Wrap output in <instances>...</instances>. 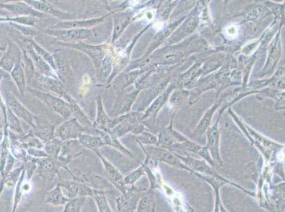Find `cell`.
I'll list each match as a JSON object with an SVG mask.
<instances>
[{"instance_id":"6da1fadb","label":"cell","mask_w":285,"mask_h":212,"mask_svg":"<svg viewBox=\"0 0 285 212\" xmlns=\"http://www.w3.org/2000/svg\"><path fill=\"white\" fill-rule=\"evenodd\" d=\"M58 44L61 46L69 47L78 50H81L88 55L93 60L94 65H95V70L97 74L100 71L101 65L103 62L104 57L110 50L111 47L107 44L99 45V46H91V45L86 44L83 42L79 43H67L57 42Z\"/></svg>"},{"instance_id":"7a4b0ae2","label":"cell","mask_w":285,"mask_h":212,"mask_svg":"<svg viewBox=\"0 0 285 212\" xmlns=\"http://www.w3.org/2000/svg\"><path fill=\"white\" fill-rule=\"evenodd\" d=\"M27 91L37 97L40 100L44 102L50 110L60 115L65 121H67L73 116L70 106L64 99L58 98L50 93H43L34 88L27 87Z\"/></svg>"},{"instance_id":"3957f363","label":"cell","mask_w":285,"mask_h":212,"mask_svg":"<svg viewBox=\"0 0 285 212\" xmlns=\"http://www.w3.org/2000/svg\"><path fill=\"white\" fill-rule=\"evenodd\" d=\"M45 33L53 36L58 42L67 43H75L83 42L85 40L95 38L96 32L93 29H62L55 30L49 28L45 30Z\"/></svg>"},{"instance_id":"277c9868","label":"cell","mask_w":285,"mask_h":212,"mask_svg":"<svg viewBox=\"0 0 285 212\" xmlns=\"http://www.w3.org/2000/svg\"><path fill=\"white\" fill-rule=\"evenodd\" d=\"M17 43L20 45V48H22V53L27 54V56L30 59L34 69L37 70V73L41 74V75L48 76V77L55 78L58 79L56 73L52 69L49 65L43 60L42 57L39 56L36 51L33 49L29 41V38H23L19 40Z\"/></svg>"},{"instance_id":"5b68a950","label":"cell","mask_w":285,"mask_h":212,"mask_svg":"<svg viewBox=\"0 0 285 212\" xmlns=\"http://www.w3.org/2000/svg\"><path fill=\"white\" fill-rule=\"evenodd\" d=\"M87 131L85 127L83 126L76 118L67 120L55 131V137L62 142L78 140L83 133Z\"/></svg>"},{"instance_id":"8992f818","label":"cell","mask_w":285,"mask_h":212,"mask_svg":"<svg viewBox=\"0 0 285 212\" xmlns=\"http://www.w3.org/2000/svg\"><path fill=\"white\" fill-rule=\"evenodd\" d=\"M5 103L17 118H22L26 123L30 125L33 129L37 128L34 115L31 114L25 106L22 105L11 92H7Z\"/></svg>"},{"instance_id":"52a82bcc","label":"cell","mask_w":285,"mask_h":212,"mask_svg":"<svg viewBox=\"0 0 285 212\" xmlns=\"http://www.w3.org/2000/svg\"><path fill=\"white\" fill-rule=\"evenodd\" d=\"M28 5H30L38 12L43 14H48V15L54 16L59 19H64V20L71 21L75 19H78L79 16L76 14H71L69 12L61 11L54 5L50 4L47 1L43 0H27L25 1Z\"/></svg>"},{"instance_id":"ba28073f","label":"cell","mask_w":285,"mask_h":212,"mask_svg":"<svg viewBox=\"0 0 285 212\" xmlns=\"http://www.w3.org/2000/svg\"><path fill=\"white\" fill-rule=\"evenodd\" d=\"M110 15L104 16L99 18L88 19H75L71 21H64L59 22L53 27H50V29L55 30H62V29H90L104 22L105 19Z\"/></svg>"},{"instance_id":"9c48e42d","label":"cell","mask_w":285,"mask_h":212,"mask_svg":"<svg viewBox=\"0 0 285 212\" xmlns=\"http://www.w3.org/2000/svg\"><path fill=\"white\" fill-rule=\"evenodd\" d=\"M141 189L132 187L131 190L126 192V194H122L116 199L118 212H134L136 209L139 199H140V192Z\"/></svg>"},{"instance_id":"30bf717a","label":"cell","mask_w":285,"mask_h":212,"mask_svg":"<svg viewBox=\"0 0 285 212\" xmlns=\"http://www.w3.org/2000/svg\"><path fill=\"white\" fill-rule=\"evenodd\" d=\"M0 8L5 9L17 17H31L34 18H43L44 14L38 12L26 2H18L12 4H1Z\"/></svg>"},{"instance_id":"8fae6325","label":"cell","mask_w":285,"mask_h":212,"mask_svg":"<svg viewBox=\"0 0 285 212\" xmlns=\"http://www.w3.org/2000/svg\"><path fill=\"white\" fill-rule=\"evenodd\" d=\"M95 152L100 158L101 161L103 163L104 168L107 171V175H108L109 180L112 181L113 185H114L116 188L119 189L121 194H126L127 192V188H126V185L124 182V177L116 169L115 167L113 166L112 163L102 156L99 151H96Z\"/></svg>"},{"instance_id":"7c38bea8","label":"cell","mask_w":285,"mask_h":212,"mask_svg":"<svg viewBox=\"0 0 285 212\" xmlns=\"http://www.w3.org/2000/svg\"><path fill=\"white\" fill-rule=\"evenodd\" d=\"M36 73V79L38 82L40 83L41 86L48 91L53 92V93H57L61 97V98L67 100L70 95L67 93L64 88L62 83L59 79H55V78L48 77V76L41 75L39 73Z\"/></svg>"},{"instance_id":"4fadbf2b","label":"cell","mask_w":285,"mask_h":212,"mask_svg":"<svg viewBox=\"0 0 285 212\" xmlns=\"http://www.w3.org/2000/svg\"><path fill=\"white\" fill-rule=\"evenodd\" d=\"M206 182H207L208 185H211V187L213 188V192H215V204L213 212H229L224 207L222 200H221L220 188L226 185H231L237 187V188H239L240 185L235 183V182L228 180L227 178L218 179L211 178V177L208 179Z\"/></svg>"},{"instance_id":"5bb4252c","label":"cell","mask_w":285,"mask_h":212,"mask_svg":"<svg viewBox=\"0 0 285 212\" xmlns=\"http://www.w3.org/2000/svg\"><path fill=\"white\" fill-rule=\"evenodd\" d=\"M183 161L186 166L194 172V175L199 174L218 179L224 178L220 173L215 171L211 166L205 163L204 161L192 159H183Z\"/></svg>"},{"instance_id":"9a60e30c","label":"cell","mask_w":285,"mask_h":212,"mask_svg":"<svg viewBox=\"0 0 285 212\" xmlns=\"http://www.w3.org/2000/svg\"><path fill=\"white\" fill-rule=\"evenodd\" d=\"M54 57L55 66H56V74L58 79L64 83H67L72 77V70L69 67L68 62L65 55L60 53V50L53 54Z\"/></svg>"},{"instance_id":"2e32d148","label":"cell","mask_w":285,"mask_h":212,"mask_svg":"<svg viewBox=\"0 0 285 212\" xmlns=\"http://www.w3.org/2000/svg\"><path fill=\"white\" fill-rule=\"evenodd\" d=\"M97 114V118L93 123L94 128L97 131L104 132L110 130V125L112 119L107 116V113L104 110L103 102H102V97L98 95L96 98Z\"/></svg>"},{"instance_id":"e0dca14e","label":"cell","mask_w":285,"mask_h":212,"mask_svg":"<svg viewBox=\"0 0 285 212\" xmlns=\"http://www.w3.org/2000/svg\"><path fill=\"white\" fill-rule=\"evenodd\" d=\"M12 79L15 81L18 87L21 95H25L27 91V81H26V74L24 72L23 63H22V56L17 60V63L11 72Z\"/></svg>"},{"instance_id":"ac0fdd59","label":"cell","mask_w":285,"mask_h":212,"mask_svg":"<svg viewBox=\"0 0 285 212\" xmlns=\"http://www.w3.org/2000/svg\"><path fill=\"white\" fill-rule=\"evenodd\" d=\"M83 146L78 140L66 141L62 142L61 149L59 153L58 158L63 160L74 159L81 153Z\"/></svg>"},{"instance_id":"d6986e66","label":"cell","mask_w":285,"mask_h":212,"mask_svg":"<svg viewBox=\"0 0 285 212\" xmlns=\"http://www.w3.org/2000/svg\"><path fill=\"white\" fill-rule=\"evenodd\" d=\"M22 54L20 53L18 55L15 54L12 49L11 43H10L7 51L5 52L1 60H0V68L4 69L7 72L11 73L12 69L17 63V60L22 56Z\"/></svg>"},{"instance_id":"ffe728a7","label":"cell","mask_w":285,"mask_h":212,"mask_svg":"<svg viewBox=\"0 0 285 212\" xmlns=\"http://www.w3.org/2000/svg\"><path fill=\"white\" fill-rule=\"evenodd\" d=\"M37 163L39 164L40 171L41 173H45L48 175H54L55 173H58L59 168L63 167V165L59 163L56 159H53L50 156L39 159Z\"/></svg>"},{"instance_id":"44dd1931","label":"cell","mask_w":285,"mask_h":212,"mask_svg":"<svg viewBox=\"0 0 285 212\" xmlns=\"http://www.w3.org/2000/svg\"><path fill=\"white\" fill-rule=\"evenodd\" d=\"M71 199L64 195L60 185H58L54 189L47 194L46 201L53 206H65Z\"/></svg>"},{"instance_id":"7402d4cb","label":"cell","mask_w":285,"mask_h":212,"mask_svg":"<svg viewBox=\"0 0 285 212\" xmlns=\"http://www.w3.org/2000/svg\"><path fill=\"white\" fill-rule=\"evenodd\" d=\"M78 140L83 147L88 148L94 152L98 151L100 148L105 146L102 137L93 136V135H87V134L81 135Z\"/></svg>"},{"instance_id":"603a6c76","label":"cell","mask_w":285,"mask_h":212,"mask_svg":"<svg viewBox=\"0 0 285 212\" xmlns=\"http://www.w3.org/2000/svg\"><path fill=\"white\" fill-rule=\"evenodd\" d=\"M9 147H10V138L8 134V128L5 127L4 137L0 143V174L3 175V176H5L7 161L10 154Z\"/></svg>"},{"instance_id":"cb8c5ba5","label":"cell","mask_w":285,"mask_h":212,"mask_svg":"<svg viewBox=\"0 0 285 212\" xmlns=\"http://www.w3.org/2000/svg\"><path fill=\"white\" fill-rule=\"evenodd\" d=\"M114 18V28H113V34L111 43L114 45L117 41L118 38L122 34L123 29L127 24L128 19L121 14H113Z\"/></svg>"},{"instance_id":"d4e9b609","label":"cell","mask_w":285,"mask_h":212,"mask_svg":"<svg viewBox=\"0 0 285 212\" xmlns=\"http://www.w3.org/2000/svg\"><path fill=\"white\" fill-rule=\"evenodd\" d=\"M33 136L37 137L41 142H46L55 138V128L53 125H47L43 128H36L30 132Z\"/></svg>"},{"instance_id":"484cf974","label":"cell","mask_w":285,"mask_h":212,"mask_svg":"<svg viewBox=\"0 0 285 212\" xmlns=\"http://www.w3.org/2000/svg\"><path fill=\"white\" fill-rule=\"evenodd\" d=\"M29 41L33 49L36 51V53L39 56L42 57L43 60L46 61L47 63L51 67L52 69L56 73V66H55L54 57H53V55H51V53H50L49 52L47 51L44 48H43L42 47L38 44L32 38H29Z\"/></svg>"},{"instance_id":"4316f807","label":"cell","mask_w":285,"mask_h":212,"mask_svg":"<svg viewBox=\"0 0 285 212\" xmlns=\"http://www.w3.org/2000/svg\"><path fill=\"white\" fill-rule=\"evenodd\" d=\"M5 127L19 134L23 133V130L18 118L7 106L6 116L5 118Z\"/></svg>"},{"instance_id":"83f0119b","label":"cell","mask_w":285,"mask_h":212,"mask_svg":"<svg viewBox=\"0 0 285 212\" xmlns=\"http://www.w3.org/2000/svg\"><path fill=\"white\" fill-rule=\"evenodd\" d=\"M62 142H63L60 139H53L45 143L43 149L48 156L57 159L58 158L60 149H61Z\"/></svg>"},{"instance_id":"f1b7e54d","label":"cell","mask_w":285,"mask_h":212,"mask_svg":"<svg viewBox=\"0 0 285 212\" xmlns=\"http://www.w3.org/2000/svg\"><path fill=\"white\" fill-rule=\"evenodd\" d=\"M60 187L65 189L67 192V198L74 199L79 197L80 182L62 180L58 184Z\"/></svg>"},{"instance_id":"f546056e","label":"cell","mask_w":285,"mask_h":212,"mask_svg":"<svg viewBox=\"0 0 285 212\" xmlns=\"http://www.w3.org/2000/svg\"><path fill=\"white\" fill-rule=\"evenodd\" d=\"M146 172L144 166L139 167L135 171H132L126 177H124V182L126 185H134L135 182L140 180L142 176L145 175Z\"/></svg>"},{"instance_id":"4dcf8cb0","label":"cell","mask_w":285,"mask_h":212,"mask_svg":"<svg viewBox=\"0 0 285 212\" xmlns=\"http://www.w3.org/2000/svg\"><path fill=\"white\" fill-rule=\"evenodd\" d=\"M93 197L96 201L99 212H112L108 201H107V197L104 195V191L95 194Z\"/></svg>"},{"instance_id":"1f68e13d","label":"cell","mask_w":285,"mask_h":212,"mask_svg":"<svg viewBox=\"0 0 285 212\" xmlns=\"http://www.w3.org/2000/svg\"><path fill=\"white\" fill-rule=\"evenodd\" d=\"M12 27L15 28L17 31H20L22 34L24 36H27V37H31V36H34L35 35L37 34V31L35 30V29H32L30 27H27V26L21 25V24H15V23H10Z\"/></svg>"},{"instance_id":"d6a6232c","label":"cell","mask_w":285,"mask_h":212,"mask_svg":"<svg viewBox=\"0 0 285 212\" xmlns=\"http://www.w3.org/2000/svg\"><path fill=\"white\" fill-rule=\"evenodd\" d=\"M29 154V156H30L31 157L33 158H38V159H43V158H46L48 157V154H46L45 151H43V149H33V148H31V149H26Z\"/></svg>"},{"instance_id":"836d02e7","label":"cell","mask_w":285,"mask_h":212,"mask_svg":"<svg viewBox=\"0 0 285 212\" xmlns=\"http://www.w3.org/2000/svg\"><path fill=\"white\" fill-rule=\"evenodd\" d=\"M225 33L229 39H235L239 35V29L235 25H230L226 29Z\"/></svg>"},{"instance_id":"e575fe53","label":"cell","mask_w":285,"mask_h":212,"mask_svg":"<svg viewBox=\"0 0 285 212\" xmlns=\"http://www.w3.org/2000/svg\"><path fill=\"white\" fill-rule=\"evenodd\" d=\"M133 95H131L129 96L126 97L124 100L121 104H119V109H118V114H121L123 112H126L129 109L130 104H131V99H133Z\"/></svg>"},{"instance_id":"d590c367","label":"cell","mask_w":285,"mask_h":212,"mask_svg":"<svg viewBox=\"0 0 285 212\" xmlns=\"http://www.w3.org/2000/svg\"><path fill=\"white\" fill-rule=\"evenodd\" d=\"M9 43L8 40L4 36H0V51H5V50L8 49Z\"/></svg>"},{"instance_id":"8d00e7d4","label":"cell","mask_w":285,"mask_h":212,"mask_svg":"<svg viewBox=\"0 0 285 212\" xmlns=\"http://www.w3.org/2000/svg\"><path fill=\"white\" fill-rule=\"evenodd\" d=\"M3 78V74L0 73V82H1V79ZM0 108H1L2 111H3V115H4V117L6 116V113H7V105L3 100V98H2L1 94H0Z\"/></svg>"},{"instance_id":"74e56055","label":"cell","mask_w":285,"mask_h":212,"mask_svg":"<svg viewBox=\"0 0 285 212\" xmlns=\"http://www.w3.org/2000/svg\"><path fill=\"white\" fill-rule=\"evenodd\" d=\"M211 178V177L210 176H204V179H203V180H204V181L206 182L207 181V180L208 178ZM211 178H213V177H211ZM239 189H241V190H242L243 192H246V193L248 194H251V191H248V189H245L244 187H241V185H240V187L239 188Z\"/></svg>"},{"instance_id":"f35d334b","label":"cell","mask_w":285,"mask_h":212,"mask_svg":"<svg viewBox=\"0 0 285 212\" xmlns=\"http://www.w3.org/2000/svg\"><path fill=\"white\" fill-rule=\"evenodd\" d=\"M163 27V22H157V23L155 24L154 26V29L156 31L161 30V29H162Z\"/></svg>"},{"instance_id":"ab89813d","label":"cell","mask_w":285,"mask_h":212,"mask_svg":"<svg viewBox=\"0 0 285 212\" xmlns=\"http://www.w3.org/2000/svg\"><path fill=\"white\" fill-rule=\"evenodd\" d=\"M3 137H4V135H3V132L0 130V143H1L2 141H3Z\"/></svg>"}]
</instances>
